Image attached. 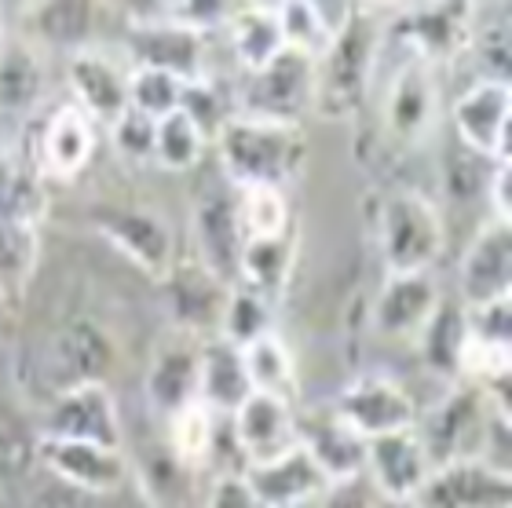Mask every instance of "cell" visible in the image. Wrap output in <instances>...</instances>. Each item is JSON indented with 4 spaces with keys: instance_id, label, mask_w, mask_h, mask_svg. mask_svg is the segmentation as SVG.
Masks as SVG:
<instances>
[{
    "instance_id": "cell-7",
    "label": "cell",
    "mask_w": 512,
    "mask_h": 508,
    "mask_svg": "<svg viewBox=\"0 0 512 508\" xmlns=\"http://www.w3.org/2000/svg\"><path fill=\"white\" fill-rule=\"evenodd\" d=\"M242 227H238V191L224 176L209 180L194 198V249L198 260L220 286H238V256H242Z\"/></svg>"
},
{
    "instance_id": "cell-42",
    "label": "cell",
    "mask_w": 512,
    "mask_h": 508,
    "mask_svg": "<svg viewBox=\"0 0 512 508\" xmlns=\"http://www.w3.org/2000/svg\"><path fill=\"white\" fill-rule=\"evenodd\" d=\"M278 11V30H282V44H286V52H297V55H308V59H319L326 52V30H322L319 15L311 8L308 0H300V4H275Z\"/></svg>"
},
{
    "instance_id": "cell-25",
    "label": "cell",
    "mask_w": 512,
    "mask_h": 508,
    "mask_svg": "<svg viewBox=\"0 0 512 508\" xmlns=\"http://www.w3.org/2000/svg\"><path fill=\"white\" fill-rule=\"evenodd\" d=\"M249 490L256 494L260 508H300L315 505L326 494L330 479L322 476V468L311 461L304 450H289L286 457H278L271 465H256L242 472Z\"/></svg>"
},
{
    "instance_id": "cell-35",
    "label": "cell",
    "mask_w": 512,
    "mask_h": 508,
    "mask_svg": "<svg viewBox=\"0 0 512 508\" xmlns=\"http://www.w3.org/2000/svg\"><path fill=\"white\" fill-rule=\"evenodd\" d=\"M216 421L213 413L205 410V406H187L180 410L176 417L165 421V443H169V454L180 461L187 472L191 468H205L213 461V450H216Z\"/></svg>"
},
{
    "instance_id": "cell-27",
    "label": "cell",
    "mask_w": 512,
    "mask_h": 508,
    "mask_svg": "<svg viewBox=\"0 0 512 508\" xmlns=\"http://www.w3.org/2000/svg\"><path fill=\"white\" fill-rule=\"evenodd\" d=\"M48 377L55 381V392H66L74 384L107 381L110 370V344L92 322H74L52 340L48 351Z\"/></svg>"
},
{
    "instance_id": "cell-48",
    "label": "cell",
    "mask_w": 512,
    "mask_h": 508,
    "mask_svg": "<svg viewBox=\"0 0 512 508\" xmlns=\"http://www.w3.org/2000/svg\"><path fill=\"white\" fill-rule=\"evenodd\" d=\"M8 318H11V300L0 293V333H4V326H8Z\"/></svg>"
},
{
    "instance_id": "cell-50",
    "label": "cell",
    "mask_w": 512,
    "mask_h": 508,
    "mask_svg": "<svg viewBox=\"0 0 512 508\" xmlns=\"http://www.w3.org/2000/svg\"><path fill=\"white\" fill-rule=\"evenodd\" d=\"M0 33H4V26H0Z\"/></svg>"
},
{
    "instance_id": "cell-6",
    "label": "cell",
    "mask_w": 512,
    "mask_h": 508,
    "mask_svg": "<svg viewBox=\"0 0 512 508\" xmlns=\"http://www.w3.org/2000/svg\"><path fill=\"white\" fill-rule=\"evenodd\" d=\"M88 223L147 275L165 278L176 267V231L158 209L107 202L92 205Z\"/></svg>"
},
{
    "instance_id": "cell-21",
    "label": "cell",
    "mask_w": 512,
    "mask_h": 508,
    "mask_svg": "<svg viewBox=\"0 0 512 508\" xmlns=\"http://www.w3.org/2000/svg\"><path fill=\"white\" fill-rule=\"evenodd\" d=\"M443 289L432 271L421 275H384L374 300V329L392 340H417L425 322L436 315Z\"/></svg>"
},
{
    "instance_id": "cell-16",
    "label": "cell",
    "mask_w": 512,
    "mask_h": 508,
    "mask_svg": "<svg viewBox=\"0 0 512 508\" xmlns=\"http://www.w3.org/2000/svg\"><path fill=\"white\" fill-rule=\"evenodd\" d=\"M37 461L55 479H63L77 490H88V494H114V490L125 487L128 479V457L121 450L81 443V439L41 435L37 439Z\"/></svg>"
},
{
    "instance_id": "cell-47",
    "label": "cell",
    "mask_w": 512,
    "mask_h": 508,
    "mask_svg": "<svg viewBox=\"0 0 512 508\" xmlns=\"http://www.w3.org/2000/svg\"><path fill=\"white\" fill-rule=\"evenodd\" d=\"M487 202L494 220L512 223V161H498L487 172Z\"/></svg>"
},
{
    "instance_id": "cell-10",
    "label": "cell",
    "mask_w": 512,
    "mask_h": 508,
    "mask_svg": "<svg viewBox=\"0 0 512 508\" xmlns=\"http://www.w3.org/2000/svg\"><path fill=\"white\" fill-rule=\"evenodd\" d=\"M454 128L465 147L487 165L512 161V88L505 81H476L454 103Z\"/></svg>"
},
{
    "instance_id": "cell-13",
    "label": "cell",
    "mask_w": 512,
    "mask_h": 508,
    "mask_svg": "<svg viewBox=\"0 0 512 508\" xmlns=\"http://www.w3.org/2000/svg\"><path fill=\"white\" fill-rule=\"evenodd\" d=\"M333 410H337V417H341L344 424H352L363 439L414 428L417 413H421L414 403V395L406 392L399 381L384 377V373L355 377V381L337 395Z\"/></svg>"
},
{
    "instance_id": "cell-45",
    "label": "cell",
    "mask_w": 512,
    "mask_h": 508,
    "mask_svg": "<svg viewBox=\"0 0 512 508\" xmlns=\"http://www.w3.org/2000/svg\"><path fill=\"white\" fill-rule=\"evenodd\" d=\"M205 508H260L242 472H220L205 494Z\"/></svg>"
},
{
    "instance_id": "cell-17",
    "label": "cell",
    "mask_w": 512,
    "mask_h": 508,
    "mask_svg": "<svg viewBox=\"0 0 512 508\" xmlns=\"http://www.w3.org/2000/svg\"><path fill=\"white\" fill-rule=\"evenodd\" d=\"M66 85L74 106L92 125H118L128 110V70L114 55L81 48L66 63Z\"/></svg>"
},
{
    "instance_id": "cell-5",
    "label": "cell",
    "mask_w": 512,
    "mask_h": 508,
    "mask_svg": "<svg viewBox=\"0 0 512 508\" xmlns=\"http://www.w3.org/2000/svg\"><path fill=\"white\" fill-rule=\"evenodd\" d=\"M311 92H315V59L282 52L264 70L242 77L235 114L275 125H300V117L311 110Z\"/></svg>"
},
{
    "instance_id": "cell-49",
    "label": "cell",
    "mask_w": 512,
    "mask_h": 508,
    "mask_svg": "<svg viewBox=\"0 0 512 508\" xmlns=\"http://www.w3.org/2000/svg\"><path fill=\"white\" fill-rule=\"evenodd\" d=\"M377 508H414L410 501H377Z\"/></svg>"
},
{
    "instance_id": "cell-22",
    "label": "cell",
    "mask_w": 512,
    "mask_h": 508,
    "mask_svg": "<svg viewBox=\"0 0 512 508\" xmlns=\"http://www.w3.org/2000/svg\"><path fill=\"white\" fill-rule=\"evenodd\" d=\"M198 344L202 340L180 333V337L158 344L154 359H150L143 395L161 421H169L180 410L198 403Z\"/></svg>"
},
{
    "instance_id": "cell-11",
    "label": "cell",
    "mask_w": 512,
    "mask_h": 508,
    "mask_svg": "<svg viewBox=\"0 0 512 508\" xmlns=\"http://www.w3.org/2000/svg\"><path fill=\"white\" fill-rule=\"evenodd\" d=\"M381 121L384 132L399 147H414L421 139L432 136L439 121V77L436 66L410 59L395 70V77L384 88L381 99Z\"/></svg>"
},
{
    "instance_id": "cell-20",
    "label": "cell",
    "mask_w": 512,
    "mask_h": 508,
    "mask_svg": "<svg viewBox=\"0 0 512 508\" xmlns=\"http://www.w3.org/2000/svg\"><path fill=\"white\" fill-rule=\"evenodd\" d=\"M410 59L428 66L454 63L461 52H469L472 41V8L469 4H421L399 15Z\"/></svg>"
},
{
    "instance_id": "cell-23",
    "label": "cell",
    "mask_w": 512,
    "mask_h": 508,
    "mask_svg": "<svg viewBox=\"0 0 512 508\" xmlns=\"http://www.w3.org/2000/svg\"><path fill=\"white\" fill-rule=\"evenodd\" d=\"M161 282H169V315L183 337L205 340L220 333V318H224L231 289L220 286L198 264H176Z\"/></svg>"
},
{
    "instance_id": "cell-32",
    "label": "cell",
    "mask_w": 512,
    "mask_h": 508,
    "mask_svg": "<svg viewBox=\"0 0 512 508\" xmlns=\"http://www.w3.org/2000/svg\"><path fill=\"white\" fill-rule=\"evenodd\" d=\"M44 205H48V194H44V176L33 154L26 158L15 147H0V216L37 227Z\"/></svg>"
},
{
    "instance_id": "cell-29",
    "label": "cell",
    "mask_w": 512,
    "mask_h": 508,
    "mask_svg": "<svg viewBox=\"0 0 512 508\" xmlns=\"http://www.w3.org/2000/svg\"><path fill=\"white\" fill-rule=\"evenodd\" d=\"M44 63L33 41L19 33H0V114L26 117L44 99Z\"/></svg>"
},
{
    "instance_id": "cell-9",
    "label": "cell",
    "mask_w": 512,
    "mask_h": 508,
    "mask_svg": "<svg viewBox=\"0 0 512 508\" xmlns=\"http://www.w3.org/2000/svg\"><path fill=\"white\" fill-rule=\"evenodd\" d=\"M41 435L55 439H81V443H99L110 450H121V413L118 399L107 381L74 384L66 392H55L52 406L44 413Z\"/></svg>"
},
{
    "instance_id": "cell-39",
    "label": "cell",
    "mask_w": 512,
    "mask_h": 508,
    "mask_svg": "<svg viewBox=\"0 0 512 508\" xmlns=\"http://www.w3.org/2000/svg\"><path fill=\"white\" fill-rule=\"evenodd\" d=\"M183 81L161 74V70H147V66H132L128 70V110H136L147 121H161L172 110H180Z\"/></svg>"
},
{
    "instance_id": "cell-37",
    "label": "cell",
    "mask_w": 512,
    "mask_h": 508,
    "mask_svg": "<svg viewBox=\"0 0 512 508\" xmlns=\"http://www.w3.org/2000/svg\"><path fill=\"white\" fill-rule=\"evenodd\" d=\"M267 333H275V304L249 293L246 286H231L216 337H224L235 348H246V344L267 337Z\"/></svg>"
},
{
    "instance_id": "cell-41",
    "label": "cell",
    "mask_w": 512,
    "mask_h": 508,
    "mask_svg": "<svg viewBox=\"0 0 512 508\" xmlns=\"http://www.w3.org/2000/svg\"><path fill=\"white\" fill-rule=\"evenodd\" d=\"M180 110L191 117L194 125H198V132L213 143L216 132L235 117V96H231V92H220V85H216L213 77H202V81H194V85H183Z\"/></svg>"
},
{
    "instance_id": "cell-36",
    "label": "cell",
    "mask_w": 512,
    "mask_h": 508,
    "mask_svg": "<svg viewBox=\"0 0 512 508\" xmlns=\"http://www.w3.org/2000/svg\"><path fill=\"white\" fill-rule=\"evenodd\" d=\"M209 139L198 132L183 110H172L169 117L154 121V161L169 172H191L205 161Z\"/></svg>"
},
{
    "instance_id": "cell-46",
    "label": "cell",
    "mask_w": 512,
    "mask_h": 508,
    "mask_svg": "<svg viewBox=\"0 0 512 508\" xmlns=\"http://www.w3.org/2000/svg\"><path fill=\"white\" fill-rule=\"evenodd\" d=\"M377 501L381 498L374 494V487L366 483V476H359L348 483H330L315 508H377Z\"/></svg>"
},
{
    "instance_id": "cell-28",
    "label": "cell",
    "mask_w": 512,
    "mask_h": 508,
    "mask_svg": "<svg viewBox=\"0 0 512 508\" xmlns=\"http://www.w3.org/2000/svg\"><path fill=\"white\" fill-rule=\"evenodd\" d=\"M465 304L458 297H443L436 315L417 333V359L439 384H461V359H465Z\"/></svg>"
},
{
    "instance_id": "cell-3",
    "label": "cell",
    "mask_w": 512,
    "mask_h": 508,
    "mask_svg": "<svg viewBox=\"0 0 512 508\" xmlns=\"http://www.w3.org/2000/svg\"><path fill=\"white\" fill-rule=\"evenodd\" d=\"M447 231L436 202L421 191H392L377 209V249L388 275H421L443 256Z\"/></svg>"
},
{
    "instance_id": "cell-15",
    "label": "cell",
    "mask_w": 512,
    "mask_h": 508,
    "mask_svg": "<svg viewBox=\"0 0 512 508\" xmlns=\"http://www.w3.org/2000/svg\"><path fill=\"white\" fill-rule=\"evenodd\" d=\"M512 297V223L487 216L458 267V300L465 307Z\"/></svg>"
},
{
    "instance_id": "cell-33",
    "label": "cell",
    "mask_w": 512,
    "mask_h": 508,
    "mask_svg": "<svg viewBox=\"0 0 512 508\" xmlns=\"http://www.w3.org/2000/svg\"><path fill=\"white\" fill-rule=\"evenodd\" d=\"M242 366H246L249 388L260 395H278L289 399L297 395V370H293V351L286 348V340L278 333L253 340L242 348Z\"/></svg>"
},
{
    "instance_id": "cell-43",
    "label": "cell",
    "mask_w": 512,
    "mask_h": 508,
    "mask_svg": "<svg viewBox=\"0 0 512 508\" xmlns=\"http://www.w3.org/2000/svg\"><path fill=\"white\" fill-rule=\"evenodd\" d=\"M509 443H512V417H509V410H498V406H494L487 424H483L476 461H483V465L494 468V472L512 476V446Z\"/></svg>"
},
{
    "instance_id": "cell-4",
    "label": "cell",
    "mask_w": 512,
    "mask_h": 508,
    "mask_svg": "<svg viewBox=\"0 0 512 508\" xmlns=\"http://www.w3.org/2000/svg\"><path fill=\"white\" fill-rule=\"evenodd\" d=\"M494 403L483 395L480 384H450L443 399L432 403L425 413H417L414 432L428 454V465H450V461H469L480 450L483 424L491 417ZM502 410V406H498Z\"/></svg>"
},
{
    "instance_id": "cell-2",
    "label": "cell",
    "mask_w": 512,
    "mask_h": 508,
    "mask_svg": "<svg viewBox=\"0 0 512 508\" xmlns=\"http://www.w3.org/2000/svg\"><path fill=\"white\" fill-rule=\"evenodd\" d=\"M384 48V22L374 8H355L352 22L344 26L326 52L315 59V92L311 110L326 121H348L370 96Z\"/></svg>"
},
{
    "instance_id": "cell-31",
    "label": "cell",
    "mask_w": 512,
    "mask_h": 508,
    "mask_svg": "<svg viewBox=\"0 0 512 508\" xmlns=\"http://www.w3.org/2000/svg\"><path fill=\"white\" fill-rule=\"evenodd\" d=\"M224 30L242 74H256V70H264L271 59L286 52L275 4H267V8H235Z\"/></svg>"
},
{
    "instance_id": "cell-44",
    "label": "cell",
    "mask_w": 512,
    "mask_h": 508,
    "mask_svg": "<svg viewBox=\"0 0 512 508\" xmlns=\"http://www.w3.org/2000/svg\"><path fill=\"white\" fill-rule=\"evenodd\" d=\"M110 139L128 161H154V121L139 117L136 110H125L118 125H110Z\"/></svg>"
},
{
    "instance_id": "cell-34",
    "label": "cell",
    "mask_w": 512,
    "mask_h": 508,
    "mask_svg": "<svg viewBox=\"0 0 512 508\" xmlns=\"http://www.w3.org/2000/svg\"><path fill=\"white\" fill-rule=\"evenodd\" d=\"M41 256L37 227L11 216H0V293L8 300H19L26 293Z\"/></svg>"
},
{
    "instance_id": "cell-8",
    "label": "cell",
    "mask_w": 512,
    "mask_h": 508,
    "mask_svg": "<svg viewBox=\"0 0 512 508\" xmlns=\"http://www.w3.org/2000/svg\"><path fill=\"white\" fill-rule=\"evenodd\" d=\"M125 44H128V55H132V66L161 70V74L176 77L183 85H194V81L209 77V44H205V33L187 30L180 22L165 19L161 11L136 15Z\"/></svg>"
},
{
    "instance_id": "cell-30",
    "label": "cell",
    "mask_w": 512,
    "mask_h": 508,
    "mask_svg": "<svg viewBox=\"0 0 512 508\" xmlns=\"http://www.w3.org/2000/svg\"><path fill=\"white\" fill-rule=\"evenodd\" d=\"M293 260H297V231L246 242L242 256H238V286H246L249 293L275 304L289 286Z\"/></svg>"
},
{
    "instance_id": "cell-18",
    "label": "cell",
    "mask_w": 512,
    "mask_h": 508,
    "mask_svg": "<svg viewBox=\"0 0 512 508\" xmlns=\"http://www.w3.org/2000/svg\"><path fill=\"white\" fill-rule=\"evenodd\" d=\"M432 465L414 428L366 439L363 476L381 501H410L428 479Z\"/></svg>"
},
{
    "instance_id": "cell-14",
    "label": "cell",
    "mask_w": 512,
    "mask_h": 508,
    "mask_svg": "<svg viewBox=\"0 0 512 508\" xmlns=\"http://www.w3.org/2000/svg\"><path fill=\"white\" fill-rule=\"evenodd\" d=\"M414 508H509L512 476L494 472L483 461H450L428 472L414 498Z\"/></svg>"
},
{
    "instance_id": "cell-26",
    "label": "cell",
    "mask_w": 512,
    "mask_h": 508,
    "mask_svg": "<svg viewBox=\"0 0 512 508\" xmlns=\"http://www.w3.org/2000/svg\"><path fill=\"white\" fill-rule=\"evenodd\" d=\"M249 395L253 388L242 366V348L227 344L224 337H205L198 344V406L213 417H231Z\"/></svg>"
},
{
    "instance_id": "cell-12",
    "label": "cell",
    "mask_w": 512,
    "mask_h": 508,
    "mask_svg": "<svg viewBox=\"0 0 512 508\" xmlns=\"http://www.w3.org/2000/svg\"><path fill=\"white\" fill-rule=\"evenodd\" d=\"M231 439L246 468L271 465L297 450V406L278 395L253 392L231 417Z\"/></svg>"
},
{
    "instance_id": "cell-1",
    "label": "cell",
    "mask_w": 512,
    "mask_h": 508,
    "mask_svg": "<svg viewBox=\"0 0 512 508\" xmlns=\"http://www.w3.org/2000/svg\"><path fill=\"white\" fill-rule=\"evenodd\" d=\"M220 176L235 191H286L308 158L300 125H275L235 114L213 139Z\"/></svg>"
},
{
    "instance_id": "cell-24",
    "label": "cell",
    "mask_w": 512,
    "mask_h": 508,
    "mask_svg": "<svg viewBox=\"0 0 512 508\" xmlns=\"http://www.w3.org/2000/svg\"><path fill=\"white\" fill-rule=\"evenodd\" d=\"M96 154V125L88 121L74 103L59 106L44 121L41 136L33 143V161L48 180H77Z\"/></svg>"
},
{
    "instance_id": "cell-40",
    "label": "cell",
    "mask_w": 512,
    "mask_h": 508,
    "mask_svg": "<svg viewBox=\"0 0 512 508\" xmlns=\"http://www.w3.org/2000/svg\"><path fill=\"white\" fill-rule=\"evenodd\" d=\"M30 22L41 37H48L52 44L70 48V55L88 48L92 8H85V4H41V8H33Z\"/></svg>"
},
{
    "instance_id": "cell-19",
    "label": "cell",
    "mask_w": 512,
    "mask_h": 508,
    "mask_svg": "<svg viewBox=\"0 0 512 508\" xmlns=\"http://www.w3.org/2000/svg\"><path fill=\"white\" fill-rule=\"evenodd\" d=\"M297 446L322 468L330 483L359 479L366 468V439L344 424L333 406L297 413Z\"/></svg>"
},
{
    "instance_id": "cell-38",
    "label": "cell",
    "mask_w": 512,
    "mask_h": 508,
    "mask_svg": "<svg viewBox=\"0 0 512 508\" xmlns=\"http://www.w3.org/2000/svg\"><path fill=\"white\" fill-rule=\"evenodd\" d=\"M238 227L242 238L256 242V238H278V234L293 231V212H289L286 191H238Z\"/></svg>"
}]
</instances>
